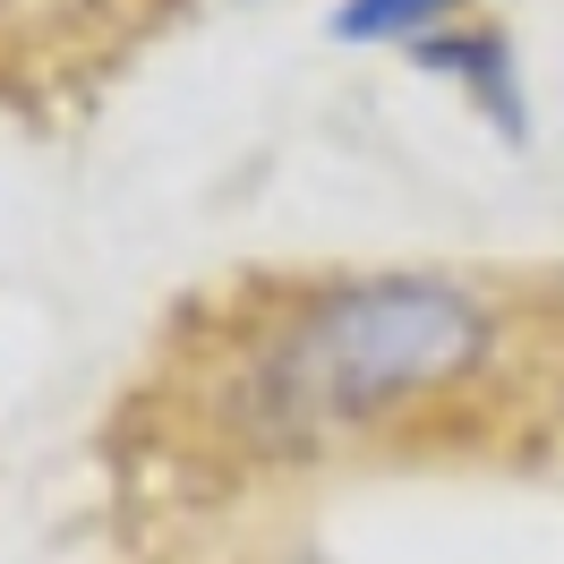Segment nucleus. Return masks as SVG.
<instances>
[{"mask_svg": "<svg viewBox=\"0 0 564 564\" xmlns=\"http://www.w3.org/2000/svg\"><path fill=\"white\" fill-rule=\"evenodd\" d=\"M411 61H420L427 77H454V86L488 111L513 145L530 138V104H522V77H513V43L496 35V26H445V35H427Z\"/></svg>", "mask_w": 564, "mask_h": 564, "instance_id": "nucleus-2", "label": "nucleus"}, {"mask_svg": "<svg viewBox=\"0 0 564 564\" xmlns=\"http://www.w3.org/2000/svg\"><path fill=\"white\" fill-rule=\"evenodd\" d=\"M462 0H343L334 9V43H411L420 52L427 35H445Z\"/></svg>", "mask_w": 564, "mask_h": 564, "instance_id": "nucleus-3", "label": "nucleus"}, {"mask_svg": "<svg viewBox=\"0 0 564 564\" xmlns=\"http://www.w3.org/2000/svg\"><path fill=\"white\" fill-rule=\"evenodd\" d=\"M496 359V317L445 274H359L308 291L231 368V427L257 445H334L420 411Z\"/></svg>", "mask_w": 564, "mask_h": 564, "instance_id": "nucleus-1", "label": "nucleus"}]
</instances>
